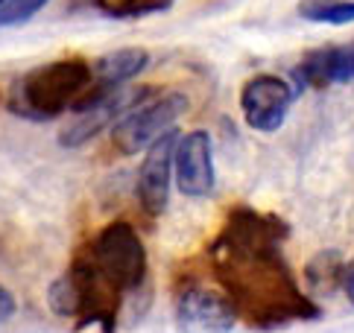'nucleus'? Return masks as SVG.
I'll return each mask as SVG.
<instances>
[{"label":"nucleus","instance_id":"17","mask_svg":"<svg viewBox=\"0 0 354 333\" xmlns=\"http://www.w3.org/2000/svg\"><path fill=\"white\" fill-rule=\"evenodd\" d=\"M343 292H346V298L354 304V260L346 266V272H343Z\"/></svg>","mask_w":354,"mask_h":333},{"label":"nucleus","instance_id":"2","mask_svg":"<svg viewBox=\"0 0 354 333\" xmlns=\"http://www.w3.org/2000/svg\"><path fill=\"white\" fill-rule=\"evenodd\" d=\"M94 76L85 59H59L24 73L9 94V111L24 120H53L77 106Z\"/></svg>","mask_w":354,"mask_h":333},{"label":"nucleus","instance_id":"13","mask_svg":"<svg viewBox=\"0 0 354 333\" xmlns=\"http://www.w3.org/2000/svg\"><path fill=\"white\" fill-rule=\"evenodd\" d=\"M346 266L334 251H325L319 258H313L308 266V284L313 289H334L337 284H343Z\"/></svg>","mask_w":354,"mask_h":333},{"label":"nucleus","instance_id":"14","mask_svg":"<svg viewBox=\"0 0 354 333\" xmlns=\"http://www.w3.org/2000/svg\"><path fill=\"white\" fill-rule=\"evenodd\" d=\"M50 0H0V27H15L41 12Z\"/></svg>","mask_w":354,"mask_h":333},{"label":"nucleus","instance_id":"16","mask_svg":"<svg viewBox=\"0 0 354 333\" xmlns=\"http://www.w3.org/2000/svg\"><path fill=\"white\" fill-rule=\"evenodd\" d=\"M15 296H12V292L3 287V284H0V325H3V322H9V318L12 316H15Z\"/></svg>","mask_w":354,"mask_h":333},{"label":"nucleus","instance_id":"9","mask_svg":"<svg viewBox=\"0 0 354 333\" xmlns=\"http://www.w3.org/2000/svg\"><path fill=\"white\" fill-rule=\"evenodd\" d=\"M173 146L176 132L164 135L147 149L144 164L138 166L135 193L147 216H161L170 204V182H173Z\"/></svg>","mask_w":354,"mask_h":333},{"label":"nucleus","instance_id":"10","mask_svg":"<svg viewBox=\"0 0 354 333\" xmlns=\"http://www.w3.org/2000/svg\"><path fill=\"white\" fill-rule=\"evenodd\" d=\"M299 85L308 88H328L354 82V41L339 47H319L308 53L296 68Z\"/></svg>","mask_w":354,"mask_h":333},{"label":"nucleus","instance_id":"5","mask_svg":"<svg viewBox=\"0 0 354 333\" xmlns=\"http://www.w3.org/2000/svg\"><path fill=\"white\" fill-rule=\"evenodd\" d=\"M187 106H191V102H187V97L182 91H170V94L149 97L144 102H138L135 108H129L111 126V144H115L118 152H123V155L144 152L153 146L156 140L173 132V126L182 120Z\"/></svg>","mask_w":354,"mask_h":333},{"label":"nucleus","instance_id":"12","mask_svg":"<svg viewBox=\"0 0 354 333\" xmlns=\"http://www.w3.org/2000/svg\"><path fill=\"white\" fill-rule=\"evenodd\" d=\"M299 15L310 23L346 27V23H354V0H301Z\"/></svg>","mask_w":354,"mask_h":333},{"label":"nucleus","instance_id":"6","mask_svg":"<svg viewBox=\"0 0 354 333\" xmlns=\"http://www.w3.org/2000/svg\"><path fill=\"white\" fill-rule=\"evenodd\" d=\"M293 85L281 76L258 73L240 88V111L249 129L272 135L284 126L290 106H293Z\"/></svg>","mask_w":354,"mask_h":333},{"label":"nucleus","instance_id":"3","mask_svg":"<svg viewBox=\"0 0 354 333\" xmlns=\"http://www.w3.org/2000/svg\"><path fill=\"white\" fill-rule=\"evenodd\" d=\"M47 304L56 316L77 318L80 330L100 325L103 333H111L118 322L120 304H123V292L111 287L80 254V258L50 284Z\"/></svg>","mask_w":354,"mask_h":333},{"label":"nucleus","instance_id":"4","mask_svg":"<svg viewBox=\"0 0 354 333\" xmlns=\"http://www.w3.org/2000/svg\"><path fill=\"white\" fill-rule=\"evenodd\" d=\"M82 258L123 296L135 292L147 280V249L126 220H115L100 228L88 240Z\"/></svg>","mask_w":354,"mask_h":333},{"label":"nucleus","instance_id":"8","mask_svg":"<svg viewBox=\"0 0 354 333\" xmlns=\"http://www.w3.org/2000/svg\"><path fill=\"white\" fill-rule=\"evenodd\" d=\"M173 173L176 187L187 199H205L214 190V144L205 129H194L176 137L173 146Z\"/></svg>","mask_w":354,"mask_h":333},{"label":"nucleus","instance_id":"15","mask_svg":"<svg viewBox=\"0 0 354 333\" xmlns=\"http://www.w3.org/2000/svg\"><path fill=\"white\" fill-rule=\"evenodd\" d=\"M167 0H103V6L115 15H138V12H156Z\"/></svg>","mask_w":354,"mask_h":333},{"label":"nucleus","instance_id":"11","mask_svg":"<svg viewBox=\"0 0 354 333\" xmlns=\"http://www.w3.org/2000/svg\"><path fill=\"white\" fill-rule=\"evenodd\" d=\"M147 65H149V53L144 47H123V50H115V53L100 56L91 65V76L97 88L111 91V88H120L129 79H135Z\"/></svg>","mask_w":354,"mask_h":333},{"label":"nucleus","instance_id":"7","mask_svg":"<svg viewBox=\"0 0 354 333\" xmlns=\"http://www.w3.org/2000/svg\"><path fill=\"white\" fill-rule=\"evenodd\" d=\"M237 313L217 289L185 284L176 292V327L182 333H232Z\"/></svg>","mask_w":354,"mask_h":333},{"label":"nucleus","instance_id":"1","mask_svg":"<svg viewBox=\"0 0 354 333\" xmlns=\"http://www.w3.org/2000/svg\"><path fill=\"white\" fill-rule=\"evenodd\" d=\"M290 228L281 216L237 204L208 246V266L237 318L255 330H275L319 318V307L301 289L284 258Z\"/></svg>","mask_w":354,"mask_h":333}]
</instances>
